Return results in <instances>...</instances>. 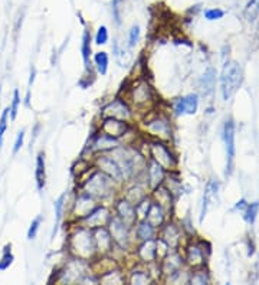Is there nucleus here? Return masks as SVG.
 I'll list each match as a JSON object with an SVG mask.
<instances>
[{"label":"nucleus","instance_id":"f257e3e1","mask_svg":"<svg viewBox=\"0 0 259 285\" xmlns=\"http://www.w3.org/2000/svg\"><path fill=\"white\" fill-rule=\"evenodd\" d=\"M67 245H68L69 254L75 258L89 262L98 257L95 241H94V232L80 223L74 226L68 233Z\"/></svg>","mask_w":259,"mask_h":285},{"label":"nucleus","instance_id":"f03ea898","mask_svg":"<svg viewBox=\"0 0 259 285\" xmlns=\"http://www.w3.org/2000/svg\"><path fill=\"white\" fill-rule=\"evenodd\" d=\"M114 185L115 182L112 179H109L107 175H104L102 172L96 170L94 167L92 173H89V176L82 182L81 191L88 193L98 202H105L115 191Z\"/></svg>","mask_w":259,"mask_h":285},{"label":"nucleus","instance_id":"7ed1b4c3","mask_svg":"<svg viewBox=\"0 0 259 285\" xmlns=\"http://www.w3.org/2000/svg\"><path fill=\"white\" fill-rule=\"evenodd\" d=\"M244 71L236 61H228L220 74V91L225 101L231 99L242 85Z\"/></svg>","mask_w":259,"mask_h":285},{"label":"nucleus","instance_id":"20e7f679","mask_svg":"<svg viewBox=\"0 0 259 285\" xmlns=\"http://www.w3.org/2000/svg\"><path fill=\"white\" fill-rule=\"evenodd\" d=\"M149 154H150L151 160L160 164L166 172H173L174 169H177V154L169 146L167 141H162V140L150 141Z\"/></svg>","mask_w":259,"mask_h":285},{"label":"nucleus","instance_id":"39448f33","mask_svg":"<svg viewBox=\"0 0 259 285\" xmlns=\"http://www.w3.org/2000/svg\"><path fill=\"white\" fill-rule=\"evenodd\" d=\"M128 101L138 109H150L156 104V93L147 81H137L128 91Z\"/></svg>","mask_w":259,"mask_h":285},{"label":"nucleus","instance_id":"423d86ee","mask_svg":"<svg viewBox=\"0 0 259 285\" xmlns=\"http://www.w3.org/2000/svg\"><path fill=\"white\" fill-rule=\"evenodd\" d=\"M109 235L114 241V245L121 249V251H125L131 246V241H133V226H130L128 223H125L124 220H121L118 216L112 215L109 217L108 225Z\"/></svg>","mask_w":259,"mask_h":285},{"label":"nucleus","instance_id":"0eeeda50","mask_svg":"<svg viewBox=\"0 0 259 285\" xmlns=\"http://www.w3.org/2000/svg\"><path fill=\"white\" fill-rule=\"evenodd\" d=\"M144 128L156 140H162V141H167L169 143L173 138L172 121L164 114H154V115H151L150 118H147V121L144 122Z\"/></svg>","mask_w":259,"mask_h":285},{"label":"nucleus","instance_id":"6e6552de","mask_svg":"<svg viewBox=\"0 0 259 285\" xmlns=\"http://www.w3.org/2000/svg\"><path fill=\"white\" fill-rule=\"evenodd\" d=\"M88 261H84L80 258L71 259L69 262L65 264V267L58 272V278L55 280L56 283H61V284H75V283H80L82 280V277L85 274H88Z\"/></svg>","mask_w":259,"mask_h":285},{"label":"nucleus","instance_id":"1a4fd4ad","mask_svg":"<svg viewBox=\"0 0 259 285\" xmlns=\"http://www.w3.org/2000/svg\"><path fill=\"white\" fill-rule=\"evenodd\" d=\"M94 167L96 170L102 172L104 175H107L109 179H112L117 185H121V183L125 182V177H124L120 164L114 160V157L109 154L108 151L107 153H99L98 156H95Z\"/></svg>","mask_w":259,"mask_h":285},{"label":"nucleus","instance_id":"9d476101","mask_svg":"<svg viewBox=\"0 0 259 285\" xmlns=\"http://www.w3.org/2000/svg\"><path fill=\"white\" fill-rule=\"evenodd\" d=\"M235 122L233 120H226L223 125V141L226 150V176H231L235 166V156H236V146H235Z\"/></svg>","mask_w":259,"mask_h":285},{"label":"nucleus","instance_id":"9b49d317","mask_svg":"<svg viewBox=\"0 0 259 285\" xmlns=\"http://www.w3.org/2000/svg\"><path fill=\"white\" fill-rule=\"evenodd\" d=\"M111 216H112V212L108 206L98 204L94 210H91L86 216H84L77 222L88 229H95V228H101V226H107Z\"/></svg>","mask_w":259,"mask_h":285},{"label":"nucleus","instance_id":"f8f14e48","mask_svg":"<svg viewBox=\"0 0 259 285\" xmlns=\"http://www.w3.org/2000/svg\"><path fill=\"white\" fill-rule=\"evenodd\" d=\"M102 117H112L123 121H131L133 120V108L130 104L123 98H115L108 102L104 108L101 109Z\"/></svg>","mask_w":259,"mask_h":285},{"label":"nucleus","instance_id":"ddd939ff","mask_svg":"<svg viewBox=\"0 0 259 285\" xmlns=\"http://www.w3.org/2000/svg\"><path fill=\"white\" fill-rule=\"evenodd\" d=\"M181 236H183V232L177 223L173 220H166L157 231V238L162 239L170 249H178Z\"/></svg>","mask_w":259,"mask_h":285},{"label":"nucleus","instance_id":"4468645a","mask_svg":"<svg viewBox=\"0 0 259 285\" xmlns=\"http://www.w3.org/2000/svg\"><path fill=\"white\" fill-rule=\"evenodd\" d=\"M99 204V202L94 199L92 196H89L88 193L85 191H81L75 202L72 203V209H71V215L74 216L75 220H80L84 216H86L91 210H94L96 206Z\"/></svg>","mask_w":259,"mask_h":285},{"label":"nucleus","instance_id":"2eb2a0df","mask_svg":"<svg viewBox=\"0 0 259 285\" xmlns=\"http://www.w3.org/2000/svg\"><path fill=\"white\" fill-rule=\"evenodd\" d=\"M99 131L109 137L121 140V137H124L130 131V125H128V121H123V120L112 118V117H104V120L99 125Z\"/></svg>","mask_w":259,"mask_h":285},{"label":"nucleus","instance_id":"dca6fc26","mask_svg":"<svg viewBox=\"0 0 259 285\" xmlns=\"http://www.w3.org/2000/svg\"><path fill=\"white\" fill-rule=\"evenodd\" d=\"M144 175H146V186L150 190L156 189L157 186L163 185L167 179V173L160 164H157L154 160L149 159L147 164H146V170H144Z\"/></svg>","mask_w":259,"mask_h":285},{"label":"nucleus","instance_id":"f3484780","mask_svg":"<svg viewBox=\"0 0 259 285\" xmlns=\"http://www.w3.org/2000/svg\"><path fill=\"white\" fill-rule=\"evenodd\" d=\"M136 255L140 261V264H143V265H150L154 262H159V259H157V238L140 242L136 249Z\"/></svg>","mask_w":259,"mask_h":285},{"label":"nucleus","instance_id":"a211bd4d","mask_svg":"<svg viewBox=\"0 0 259 285\" xmlns=\"http://www.w3.org/2000/svg\"><path fill=\"white\" fill-rule=\"evenodd\" d=\"M94 232V241H95L96 252L98 257L101 255H109L114 251V241L109 235V231L107 226H101V228H95L92 229Z\"/></svg>","mask_w":259,"mask_h":285},{"label":"nucleus","instance_id":"6ab92c4d","mask_svg":"<svg viewBox=\"0 0 259 285\" xmlns=\"http://www.w3.org/2000/svg\"><path fill=\"white\" fill-rule=\"evenodd\" d=\"M114 213L115 216H118L121 220H124L125 223H128L130 226H134L137 219L136 212V204H133L130 200H127L125 197L118 199L115 204H114Z\"/></svg>","mask_w":259,"mask_h":285},{"label":"nucleus","instance_id":"aec40b11","mask_svg":"<svg viewBox=\"0 0 259 285\" xmlns=\"http://www.w3.org/2000/svg\"><path fill=\"white\" fill-rule=\"evenodd\" d=\"M199 108V96L196 94H189L177 98L173 102V111L176 115H193Z\"/></svg>","mask_w":259,"mask_h":285},{"label":"nucleus","instance_id":"412c9836","mask_svg":"<svg viewBox=\"0 0 259 285\" xmlns=\"http://www.w3.org/2000/svg\"><path fill=\"white\" fill-rule=\"evenodd\" d=\"M159 264H160V270H162L163 277H169V275H172L173 272H176L183 268L184 258L178 254L177 249H172V251L167 252V255H166L163 259L159 261Z\"/></svg>","mask_w":259,"mask_h":285},{"label":"nucleus","instance_id":"4be33fe9","mask_svg":"<svg viewBox=\"0 0 259 285\" xmlns=\"http://www.w3.org/2000/svg\"><path fill=\"white\" fill-rule=\"evenodd\" d=\"M118 146H121V141L118 138L109 137L99 131L98 134L92 137L89 149L94 150L95 153H107V151H111V150H114Z\"/></svg>","mask_w":259,"mask_h":285},{"label":"nucleus","instance_id":"5701e85b","mask_svg":"<svg viewBox=\"0 0 259 285\" xmlns=\"http://www.w3.org/2000/svg\"><path fill=\"white\" fill-rule=\"evenodd\" d=\"M150 196L151 199H153V202L160 204L167 213L170 212V209L173 206V193L164 183L160 185V186H157L156 189L151 190Z\"/></svg>","mask_w":259,"mask_h":285},{"label":"nucleus","instance_id":"b1692460","mask_svg":"<svg viewBox=\"0 0 259 285\" xmlns=\"http://www.w3.org/2000/svg\"><path fill=\"white\" fill-rule=\"evenodd\" d=\"M157 228H154L149 220L146 219H138L134 225V238L138 242L143 241H149V239H154L157 238Z\"/></svg>","mask_w":259,"mask_h":285},{"label":"nucleus","instance_id":"393cba45","mask_svg":"<svg viewBox=\"0 0 259 285\" xmlns=\"http://www.w3.org/2000/svg\"><path fill=\"white\" fill-rule=\"evenodd\" d=\"M205 251L199 244H190L186 246V257L184 262L193 268H200L205 265Z\"/></svg>","mask_w":259,"mask_h":285},{"label":"nucleus","instance_id":"a878e982","mask_svg":"<svg viewBox=\"0 0 259 285\" xmlns=\"http://www.w3.org/2000/svg\"><path fill=\"white\" fill-rule=\"evenodd\" d=\"M218 191H219V182L218 180H215V179L209 180V183L206 185L205 193H203V200H202V210H200V222H203V219H205L206 213H207V210H209V206L215 202Z\"/></svg>","mask_w":259,"mask_h":285},{"label":"nucleus","instance_id":"bb28decb","mask_svg":"<svg viewBox=\"0 0 259 285\" xmlns=\"http://www.w3.org/2000/svg\"><path fill=\"white\" fill-rule=\"evenodd\" d=\"M153 281L154 280H153V275H151L149 265L147 267H136L128 274V284L146 285L151 284Z\"/></svg>","mask_w":259,"mask_h":285},{"label":"nucleus","instance_id":"cd10ccee","mask_svg":"<svg viewBox=\"0 0 259 285\" xmlns=\"http://www.w3.org/2000/svg\"><path fill=\"white\" fill-rule=\"evenodd\" d=\"M146 220H149L154 228L159 229L164 222L167 220V212L164 210L160 204L153 202L149 212H147V215H146Z\"/></svg>","mask_w":259,"mask_h":285},{"label":"nucleus","instance_id":"c85d7f7f","mask_svg":"<svg viewBox=\"0 0 259 285\" xmlns=\"http://www.w3.org/2000/svg\"><path fill=\"white\" fill-rule=\"evenodd\" d=\"M67 200H68V193L64 191L54 203L55 209V223H54V231H52V238L56 236V233L59 231V226H61V222H62V217L65 213V206H67Z\"/></svg>","mask_w":259,"mask_h":285},{"label":"nucleus","instance_id":"c756f323","mask_svg":"<svg viewBox=\"0 0 259 285\" xmlns=\"http://www.w3.org/2000/svg\"><path fill=\"white\" fill-rule=\"evenodd\" d=\"M35 182L39 191L43 190L46 183V164H45V153L39 151L36 156V164H35Z\"/></svg>","mask_w":259,"mask_h":285},{"label":"nucleus","instance_id":"7c9ffc66","mask_svg":"<svg viewBox=\"0 0 259 285\" xmlns=\"http://www.w3.org/2000/svg\"><path fill=\"white\" fill-rule=\"evenodd\" d=\"M98 283H102V284H124L125 283V275L120 268L114 267L108 271L99 274L98 275Z\"/></svg>","mask_w":259,"mask_h":285},{"label":"nucleus","instance_id":"2f4dec72","mask_svg":"<svg viewBox=\"0 0 259 285\" xmlns=\"http://www.w3.org/2000/svg\"><path fill=\"white\" fill-rule=\"evenodd\" d=\"M81 54H82V61H84V67L85 71H91V32L86 29L84 30V35H82V43H81Z\"/></svg>","mask_w":259,"mask_h":285},{"label":"nucleus","instance_id":"473e14b6","mask_svg":"<svg viewBox=\"0 0 259 285\" xmlns=\"http://www.w3.org/2000/svg\"><path fill=\"white\" fill-rule=\"evenodd\" d=\"M146 196H149V193L146 191V188H143L140 185H134V186L128 188V189L125 190V194H124V197L127 200H130L133 204H137L138 202H141Z\"/></svg>","mask_w":259,"mask_h":285},{"label":"nucleus","instance_id":"72a5a7b5","mask_svg":"<svg viewBox=\"0 0 259 285\" xmlns=\"http://www.w3.org/2000/svg\"><path fill=\"white\" fill-rule=\"evenodd\" d=\"M94 65L99 75H107L109 67V56L107 52H96L94 55Z\"/></svg>","mask_w":259,"mask_h":285},{"label":"nucleus","instance_id":"f704fd0d","mask_svg":"<svg viewBox=\"0 0 259 285\" xmlns=\"http://www.w3.org/2000/svg\"><path fill=\"white\" fill-rule=\"evenodd\" d=\"M112 52H114V56H115L117 62H118L121 67H128L130 59H131V55H130V52H128L124 46H120L118 42H114Z\"/></svg>","mask_w":259,"mask_h":285},{"label":"nucleus","instance_id":"c9c22d12","mask_svg":"<svg viewBox=\"0 0 259 285\" xmlns=\"http://www.w3.org/2000/svg\"><path fill=\"white\" fill-rule=\"evenodd\" d=\"M244 16L248 22H255L259 16V0H249L246 3L245 10H244Z\"/></svg>","mask_w":259,"mask_h":285},{"label":"nucleus","instance_id":"e433bc0d","mask_svg":"<svg viewBox=\"0 0 259 285\" xmlns=\"http://www.w3.org/2000/svg\"><path fill=\"white\" fill-rule=\"evenodd\" d=\"M13 261L14 257L13 254H12V245H4L3 252H1V257H0V271H6V270L13 264Z\"/></svg>","mask_w":259,"mask_h":285},{"label":"nucleus","instance_id":"4c0bfd02","mask_svg":"<svg viewBox=\"0 0 259 285\" xmlns=\"http://www.w3.org/2000/svg\"><path fill=\"white\" fill-rule=\"evenodd\" d=\"M151 203H153V199L151 196H146L141 202H138L136 204V212H137V219H146V215L150 209Z\"/></svg>","mask_w":259,"mask_h":285},{"label":"nucleus","instance_id":"58836bf2","mask_svg":"<svg viewBox=\"0 0 259 285\" xmlns=\"http://www.w3.org/2000/svg\"><path fill=\"white\" fill-rule=\"evenodd\" d=\"M258 212H259V202H254V203L246 204L245 209H244V217H245V220L249 223V225H252V223L255 222Z\"/></svg>","mask_w":259,"mask_h":285},{"label":"nucleus","instance_id":"ea45409f","mask_svg":"<svg viewBox=\"0 0 259 285\" xmlns=\"http://www.w3.org/2000/svg\"><path fill=\"white\" fill-rule=\"evenodd\" d=\"M42 222H43V216H42V215H38V216L30 222L29 229H27V239H29V241H33V239L36 238V235H38V232H39V228H41Z\"/></svg>","mask_w":259,"mask_h":285},{"label":"nucleus","instance_id":"a19ab883","mask_svg":"<svg viewBox=\"0 0 259 285\" xmlns=\"http://www.w3.org/2000/svg\"><path fill=\"white\" fill-rule=\"evenodd\" d=\"M189 283L191 284H207L209 283V275L203 270H196L190 274Z\"/></svg>","mask_w":259,"mask_h":285},{"label":"nucleus","instance_id":"79ce46f5","mask_svg":"<svg viewBox=\"0 0 259 285\" xmlns=\"http://www.w3.org/2000/svg\"><path fill=\"white\" fill-rule=\"evenodd\" d=\"M123 1L124 0H112L111 1V12L112 17L117 25H121V14H123Z\"/></svg>","mask_w":259,"mask_h":285},{"label":"nucleus","instance_id":"37998d69","mask_svg":"<svg viewBox=\"0 0 259 285\" xmlns=\"http://www.w3.org/2000/svg\"><path fill=\"white\" fill-rule=\"evenodd\" d=\"M22 99H20V94H19V90H14L13 91V98H12V104H10V120L14 121L16 117H17V112H19V105H20Z\"/></svg>","mask_w":259,"mask_h":285},{"label":"nucleus","instance_id":"c03bdc74","mask_svg":"<svg viewBox=\"0 0 259 285\" xmlns=\"http://www.w3.org/2000/svg\"><path fill=\"white\" fill-rule=\"evenodd\" d=\"M109 39V33L107 26H99L95 33V43L96 45H105Z\"/></svg>","mask_w":259,"mask_h":285},{"label":"nucleus","instance_id":"a18cd8bd","mask_svg":"<svg viewBox=\"0 0 259 285\" xmlns=\"http://www.w3.org/2000/svg\"><path fill=\"white\" fill-rule=\"evenodd\" d=\"M140 41V26H133L128 30V46L134 48Z\"/></svg>","mask_w":259,"mask_h":285},{"label":"nucleus","instance_id":"49530a36","mask_svg":"<svg viewBox=\"0 0 259 285\" xmlns=\"http://www.w3.org/2000/svg\"><path fill=\"white\" fill-rule=\"evenodd\" d=\"M225 16V12L222 9H207L205 12V17L207 20H219Z\"/></svg>","mask_w":259,"mask_h":285},{"label":"nucleus","instance_id":"de8ad7c7","mask_svg":"<svg viewBox=\"0 0 259 285\" xmlns=\"http://www.w3.org/2000/svg\"><path fill=\"white\" fill-rule=\"evenodd\" d=\"M23 141H25V130H20V131L17 133V136H16V140H14L13 154H17V153H19V150L22 149V146H23Z\"/></svg>","mask_w":259,"mask_h":285}]
</instances>
